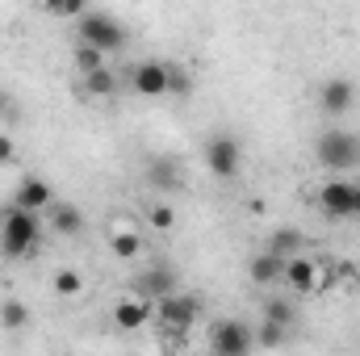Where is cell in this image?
<instances>
[{
  "mask_svg": "<svg viewBox=\"0 0 360 356\" xmlns=\"http://www.w3.org/2000/svg\"><path fill=\"white\" fill-rule=\"evenodd\" d=\"M109 252H113L117 260H134V256L143 252V235H134V231H117V235H109Z\"/></svg>",
  "mask_w": 360,
  "mask_h": 356,
  "instance_id": "e0dca14e",
  "label": "cell"
},
{
  "mask_svg": "<svg viewBox=\"0 0 360 356\" xmlns=\"http://www.w3.org/2000/svg\"><path fill=\"white\" fill-rule=\"evenodd\" d=\"M134 92L139 96H164V92H172V63H164V59L139 63L134 68Z\"/></svg>",
  "mask_w": 360,
  "mask_h": 356,
  "instance_id": "52a82bcc",
  "label": "cell"
},
{
  "mask_svg": "<svg viewBox=\"0 0 360 356\" xmlns=\"http://www.w3.org/2000/svg\"><path fill=\"white\" fill-rule=\"evenodd\" d=\"M256 348V331L239 319H218L210 327V352H222V356H248Z\"/></svg>",
  "mask_w": 360,
  "mask_h": 356,
  "instance_id": "5b68a950",
  "label": "cell"
},
{
  "mask_svg": "<svg viewBox=\"0 0 360 356\" xmlns=\"http://www.w3.org/2000/svg\"><path fill=\"white\" fill-rule=\"evenodd\" d=\"M46 218H51V231H55V235H80V231H84V214H80L76 205H68V201H55V205L46 210Z\"/></svg>",
  "mask_w": 360,
  "mask_h": 356,
  "instance_id": "4fadbf2b",
  "label": "cell"
},
{
  "mask_svg": "<svg viewBox=\"0 0 360 356\" xmlns=\"http://www.w3.org/2000/svg\"><path fill=\"white\" fill-rule=\"evenodd\" d=\"M151 177H155V180H160V184H176V172H168V164H155V172H151Z\"/></svg>",
  "mask_w": 360,
  "mask_h": 356,
  "instance_id": "4316f807",
  "label": "cell"
},
{
  "mask_svg": "<svg viewBox=\"0 0 360 356\" xmlns=\"http://www.w3.org/2000/svg\"><path fill=\"white\" fill-rule=\"evenodd\" d=\"M210 356H222V352H210Z\"/></svg>",
  "mask_w": 360,
  "mask_h": 356,
  "instance_id": "83f0119b",
  "label": "cell"
},
{
  "mask_svg": "<svg viewBox=\"0 0 360 356\" xmlns=\"http://www.w3.org/2000/svg\"><path fill=\"white\" fill-rule=\"evenodd\" d=\"M147 222H151L155 231H172V227H176V214H172V205H151Z\"/></svg>",
  "mask_w": 360,
  "mask_h": 356,
  "instance_id": "603a6c76",
  "label": "cell"
},
{
  "mask_svg": "<svg viewBox=\"0 0 360 356\" xmlns=\"http://www.w3.org/2000/svg\"><path fill=\"white\" fill-rule=\"evenodd\" d=\"M205 164L214 168V177L231 180L235 172H239V143L235 139H210V147H205Z\"/></svg>",
  "mask_w": 360,
  "mask_h": 356,
  "instance_id": "30bf717a",
  "label": "cell"
},
{
  "mask_svg": "<svg viewBox=\"0 0 360 356\" xmlns=\"http://www.w3.org/2000/svg\"><path fill=\"white\" fill-rule=\"evenodd\" d=\"M172 293H180L176 289V268L155 265L139 276V298H143V302H164V298H172Z\"/></svg>",
  "mask_w": 360,
  "mask_h": 356,
  "instance_id": "ba28073f",
  "label": "cell"
},
{
  "mask_svg": "<svg viewBox=\"0 0 360 356\" xmlns=\"http://www.w3.org/2000/svg\"><path fill=\"white\" fill-rule=\"evenodd\" d=\"M13 160H17V147L8 134H0V164H13Z\"/></svg>",
  "mask_w": 360,
  "mask_h": 356,
  "instance_id": "d4e9b609",
  "label": "cell"
},
{
  "mask_svg": "<svg viewBox=\"0 0 360 356\" xmlns=\"http://www.w3.org/2000/svg\"><path fill=\"white\" fill-rule=\"evenodd\" d=\"M264 323H276V327H285V331H289V323H293V306H289V302H281V298L269 302V306H264Z\"/></svg>",
  "mask_w": 360,
  "mask_h": 356,
  "instance_id": "7402d4cb",
  "label": "cell"
},
{
  "mask_svg": "<svg viewBox=\"0 0 360 356\" xmlns=\"http://www.w3.org/2000/svg\"><path fill=\"white\" fill-rule=\"evenodd\" d=\"M285 265H289V260H281V256H272V252H260V256L248 265V272H252L256 285H276V281H285Z\"/></svg>",
  "mask_w": 360,
  "mask_h": 356,
  "instance_id": "9a60e30c",
  "label": "cell"
},
{
  "mask_svg": "<svg viewBox=\"0 0 360 356\" xmlns=\"http://www.w3.org/2000/svg\"><path fill=\"white\" fill-rule=\"evenodd\" d=\"M0 302H4V298H0Z\"/></svg>",
  "mask_w": 360,
  "mask_h": 356,
  "instance_id": "f1b7e54d",
  "label": "cell"
},
{
  "mask_svg": "<svg viewBox=\"0 0 360 356\" xmlns=\"http://www.w3.org/2000/svg\"><path fill=\"white\" fill-rule=\"evenodd\" d=\"M0 117L17 122V105H13V96H8V92H0Z\"/></svg>",
  "mask_w": 360,
  "mask_h": 356,
  "instance_id": "484cf974",
  "label": "cell"
},
{
  "mask_svg": "<svg viewBox=\"0 0 360 356\" xmlns=\"http://www.w3.org/2000/svg\"><path fill=\"white\" fill-rule=\"evenodd\" d=\"M256 344H264V348H281V344H285V327H276V323H260Z\"/></svg>",
  "mask_w": 360,
  "mask_h": 356,
  "instance_id": "cb8c5ba5",
  "label": "cell"
},
{
  "mask_svg": "<svg viewBox=\"0 0 360 356\" xmlns=\"http://www.w3.org/2000/svg\"><path fill=\"white\" fill-rule=\"evenodd\" d=\"M319 210L327 218H360V184H352V180H327L319 189Z\"/></svg>",
  "mask_w": 360,
  "mask_h": 356,
  "instance_id": "8992f818",
  "label": "cell"
},
{
  "mask_svg": "<svg viewBox=\"0 0 360 356\" xmlns=\"http://www.w3.org/2000/svg\"><path fill=\"white\" fill-rule=\"evenodd\" d=\"M314 155H319V164L327 172L360 168V134H352V130H327V134H319Z\"/></svg>",
  "mask_w": 360,
  "mask_h": 356,
  "instance_id": "7a4b0ae2",
  "label": "cell"
},
{
  "mask_svg": "<svg viewBox=\"0 0 360 356\" xmlns=\"http://www.w3.org/2000/svg\"><path fill=\"white\" fill-rule=\"evenodd\" d=\"M84 92H89V96H113V92H117V76H113V68H101V72L84 76Z\"/></svg>",
  "mask_w": 360,
  "mask_h": 356,
  "instance_id": "d6986e66",
  "label": "cell"
},
{
  "mask_svg": "<svg viewBox=\"0 0 360 356\" xmlns=\"http://www.w3.org/2000/svg\"><path fill=\"white\" fill-rule=\"evenodd\" d=\"M297 248H302V231H297V227H281V231L269 239V252L281 256V260H293Z\"/></svg>",
  "mask_w": 360,
  "mask_h": 356,
  "instance_id": "2e32d148",
  "label": "cell"
},
{
  "mask_svg": "<svg viewBox=\"0 0 360 356\" xmlns=\"http://www.w3.org/2000/svg\"><path fill=\"white\" fill-rule=\"evenodd\" d=\"M197 314H201V302H197L193 293H172V298L155 302V319H160V327H164L168 336H180V340H184V331L197 323Z\"/></svg>",
  "mask_w": 360,
  "mask_h": 356,
  "instance_id": "277c9868",
  "label": "cell"
},
{
  "mask_svg": "<svg viewBox=\"0 0 360 356\" xmlns=\"http://www.w3.org/2000/svg\"><path fill=\"white\" fill-rule=\"evenodd\" d=\"M72 59H76V72H80V76H92V72L105 68V55H101L96 46H84V42H76V55H72Z\"/></svg>",
  "mask_w": 360,
  "mask_h": 356,
  "instance_id": "ffe728a7",
  "label": "cell"
},
{
  "mask_svg": "<svg viewBox=\"0 0 360 356\" xmlns=\"http://www.w3.org/2000/svg\"><path fill=\"white\" fill-rule=\"evenodd\" d=\"M0 323H4L8 331H21V327L30 323V306L17 302V298H4V302H0Z\"/></svg>",
  "mask_w": 360,
  "mask_h": 356,
  "instance_id": "ac0fdd59",
  "label": "cell"
},
{
  "mask_svg": "<svg viewBox=\"0 0 360 356\" xmlns=\"http://www.w3.org/2000/svg\"><path fill=\"white\" fill-rule=\"evenodd\" d=\"M76 34H80L84 46H96L101 55L126 46V30H122V21H113L109 13H84V17L76 21Z\"/></svg>",
  "mask_w": 360,
  "mask_h": 356,
  "instance_id": "3957f363",
  "label": "cell"
},
{
  "mask_svg": "<svg viewBox=\"0 0 360 356\" xmlns=\"http://www.w3.org/2000/svg\"><path fill=\"white\" fill-rule=\"evenodd\" d=\"M80 289H84V276H80L76 268H59V272H55V293H59V298H76Z\"/></svg>",
  "mask_w": 360,
  "mask_h": 356,
  "instance_id": "44dd1931",
  "label": "cell"
},
{
  "mask_svg": "<svg viewBox=\"0 0 360 356\" xmlns=\"http://www.w3.org/2000/svg\"><path fill=\"white\" fill-rule=\"evenodd\" d=\"M38 239H42V218L8 205L4 218H0V252L8 260H21V256H30L38 248Z\"/></svg>",
  "mask_w": 360,
  "mask_h": 356,
  "instance_id": "6da1fadb",
  "label": "cell"
},
{
  "mask_svg": "<svg viewBox=\"0 0 360 356\" xmlns=\"http://www.w3.org/2000/svg\"><path fill=\"white\" fill-rule=\"evenodd\" d=\"M13 205L25 210V214L51 210V205H55V189H51L46 180H38V177H25L21 184H17V193H13Z\"/></svg>",
  "mask_w": 360,
  "mask_h": 356,
  "instance_id": "9c48e42d",
  "label": "cell"
},
{
  "mask_svg": "<svg viewBox=\"0 0 360 356\" xmlns=\"http://www.w3.org/2000/svg\"><path fill=\"white\" fill-rule=\"evenodd\" d=\"M285 281H289L297 293H314V289H319V268H314V260L293 256V260L285 265Z\"/></svg>",
  "mask_w": 360,
  "mask_h": 356,
  "instance_id": "5bb4252c",
  "label": "cell"
},
{
  "mask_svg": "<svg viewBox=\"0 0 360 356\" xmlns=\"http://www.w3.org/2000/svg\"><path fill=\"white\" fill-rule=\"evenodd\" d=\"M147 319H151V302H143V298H122V302H113V323H117L122 331H139V327H147Z\"/></svg>",
  "mask_w": 360,
  "mask_h": 356,
  "instance_id": "7c38bea8",
  "label": "cell"
},
{
  "mask_svg": "<svg viewBox=\"0 0 360 356\" xmlns=\"http://www.w3.org/2000/svg\"><path fill=\"white\" fill-rule=\"evenodd\" d=\"M319 105L331 113V117H340V113H348L352 105H356V84L352 80H344V76H335V80H327L323 89H319Z\"/></svg>",
  "mask_w": 360,
  "mask_h": 356,
  "instance_id": "8fae6325",
  "label": "cell"
}]
</instances>
